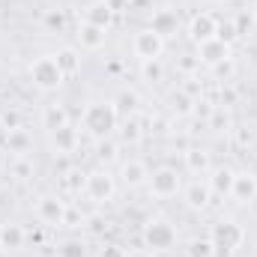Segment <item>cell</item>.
Returning <instances> with one entry per match:
<instances>
[{
  "label": "cell",
  "mask_w": 257,
  "mask_h": 257,
  "mask_svg": "<svg viewBox=\"0 0 257 257\" xmlns=\"http://www.w3.org/2000/svg\"><path fill=\"white\" fill-rule=\"evenodd\" d=\"M81 128L90 138H96V141L114 138L117 128H120V114H117L114 99H96V102H90L81 111Z\"/></svg>",
  "instance_id": "1"
},
{
  "label": "cell",
  "mask_w": 257,
  "mask_h": 257,
  "mask_svg": "<svg viewBox=\"0 0 257 257\" xmlns=\"http://www.w3.org/2000/svg\"><path fill=\"white\" fill-rule=\"evenodd\" d=\"M209 239L215 245V257H233L242 245H245V230L239 221L233 218H218L209 227Z\"/></svg>",
  "instance_id": "2"
},
{
  "label": "cell",
  "mask_w": 257,
  "mask_h": 257,
  "mask_svg": "<svg viewBox=\"0 0 257 257\" xmlns=\"http://www.w3.org/2000/svg\"><path fill=\"white\" fill-rule=\"evenodd\" d=\"M27 75H30V84H33L36 90H42V93L60 90L63 81H66L63 69L57 66L54 54H39V57H33L30 66H27Z\"/></svg>",
  "instance_id": "3"
},
{
  "label": "cell",
  "mask_w": 257,
  "mask_h": 257,
  "mask_svg": "<svg viewBox=\"0 0 257 257\" xmlns=\"http://www.w3.org/2000/svg\"><path fill=\"white\" fill-rule=\"evenodd\" d=\"M144 245H147V251H171L174 245H177V227L168 221V218H150L147 224H144Z\"/></svg>",
  "instance_id": "4"
},
{
  "label": "cell",
  "mask_w": 257,
  "mask_h": 257,
  "mask_svg": "<svg viewBox=\"0 0 257 257\" xmlns=\"http://www.w3.org/2000/svg\"><path fill=\"white\" fill-rule=\"evenodd\" d=\"M147 189H150L153 197H159V200L177 197V194L183 192V174H180L177 168H171V165H159L156 171H150Z\"/></svg>",
  "instance_id": "5"
},
{
  "label": "cell",
  "mask_w": 257,
  "mask_h": 257,
  "mask_svg": "<svg viewBox=\"0 0 257 257\" xmlns=\"http://www.w3.org/2000/svg\"><path fill=\"white\" fill-rule=\"evenodd\" d=\"M84 194L93 200V203H108V200H114V194H117V180H114V174L108 171V168H93V171H87V180H84Z\"/></svg>",
  "instance_id": "6"
},
{
  "label": "cell",
  "mask_w": 257,
  "mask_h": 257,
  "mask_svg": "<svg viewBox=\"0 0 257 257\" xmlns=\"http://www.w3.org/2000/svg\"><path fill=\"white\" fill-rule=\"evenodd\" d=\"M162 51H165V39L159 33H153L150 27H141L135 36H132V54L144 63V60H162Z\"/></svg>",
  "instance_id": "7"
},
{
  "label": "cell",
  "mask_w": 257,
  "mask_h": 257,
  "mask_svg": "<svg viewBox=\"0 0 257 257\" xmlns=\"http://www.w3.org/2000/svg\"><path fill=\"white\" fill-rule=\"evenodd\" d=\"M66 209H69V203H66L63 197H57V194H45V197H39L36 206H33L36 218H39L45 227H63Z\"/></svg>",
  "instance_id": "8"
},
{
  "label": "cell",
  "mask_w": 257,
  "mask_h": 257,
  "mask_svg": "<svg viewBox=\"0 0 257 257\" xmlns=\"http://www.w3.org/2000/svg\"><path fill=\"white\" fill-rule=\"evenodd\" d=\"M230 54H233V48L224 45L221 39H209V42L197 45V63L209 66V69H218L221 63H230Z\"/></svg>",
  "instance_id": "9"
},
{
  "label": "cell",
  "mask_w": 257,
  "mask_h": 257,
  "mask_svg": "<svg viewBox=\"0 0 257 257\" xmlns=\"http://www.w3.org/2000/svg\"><path fill=\"white\" fill-rule=\"evenodd\" d=\"M215 30H218V18L212 12H197L189 21V39L194 45H203V42L215 39Z\"/></svg>",
  "instance_id": "10"
},
{
  "label": "cell",
  "mask_w": 257,
  "mask_h": 257,
  "mask_svg": "<svg viewBox=\"0 0 257 257\" xmlns=\"http://www.w3.org/2000/svg\"><path fill=\"white\" fill-rule=\"evenodd\" d=\"M150 30H153V33H159V36L168 42V39H171V36H177V30H180V12H177V9H171V6L156 9V12H153V18H150Z\"/></svg>",
  "instance_id": "11"
},
{
  "label": "cell",
  "mask_w": 257,
  "mask_h": 257,
  "mask_svg": "<svg viewBox=\"0 0 257 257\" xmlns=\"http://www.w3.org/2000/svg\"><path fill=\"white\" fill-rule=\"evenodd\" d=\"M183 200H186V206L194 209V212H203V209H209V203H212V189H209V183L206 180H192L189 186H183Z\"/></svg>",
  "instance_id": "12"
},
{
  "label": "cell",
  "mask_w": 257,
  "mask_h": 257,
  "mask_svg": "<svg viewBox=\"0 0 257 257\" xmlns=\"http://www.w3.org/2000/svg\"><path fill=\"white\" fill-rule=\"evenodd\" d=\"M48 144H51V150L57 156H72L78 150V144H81V135H78V128L72 123H66V126L48 132Z\"/></svg>",
  "instance_id": "13"
},
{
  "label": "cell",
  "mask_w": 257,
  "mask_h": 257,
  "mask_svg": "<svg viewBox=\"0 0 257 257\" xmlns=\"http://www.w3.org/2000/svg\"><path fill=\"white\" fill-rule=\"evenodd\" d=\"M120 183L123 189H141L150 183V168L141 159H126L120 162Z\"/></svg>",
  "instance_id": "14"
},
{
  "label": "cell",
  "mask_w": 257,
  "mask_h": 257,
  "mask_svg": "<svg viewBox=\"0 0 257 257\" xmlns=\"http://www.w3.org/2000/svg\"><path fill=\"white\" fill-rule=\"evenodd\" d=\"M230 197L239 203V206H248L257 200V177L251 171H236V180H233V189Z\"/></svg>",
  "instance_id": "15"
},
{
  "label": "cell",
  "mask_w": 257,
  "mask_h": 257,
  "mask_svg": "<svg viewBox=\"0 0 257 257\" xmlns=\"http://www.w3.org/2000/svg\"><path fill=\"white\" fill-rule=\"evenodd\" d=\"M183 165L192 177H206L212 171V156L203 147H186L183 150Z\"/></svg>",
  "instance_id": "16"
},
{
  "label": "cell",
  "mask_w": 257,
  "mask_h": 257,
  "mask_svg": "<svg viewBox=\"0 0 257 257\" xmlns=\"http://www.w3.org/2000/svg\"><path fill=\"white\" fill-rule=\"evenodd\" d=\"M75 39H78V45H81L84 51H99V48H105V42H108V30L81 21L78 30H75Z\"/></svg>",
  "instance_id": "17"
},
{
  "label": "cell",
  "mask_w": 257,
  "mask_h": 257,
  "mask_svg": "<svg viewBox=\"0 0 257 257\" xmlns=\"http://www.w3.org/2000/svg\"><path fill=\"white\" fill-rule=\"evenodd\" d=\"M84 21H87V24H96V27H102V30H111L114 21H117V12H114L105 0H93V3L84 9Z\"/></svg>",
  "instance_id": "18"
},
{
  "label": "cell",
  "mask_w": 257,
  "mask_h": 257,
  "mask_svg": "<svg viewBox=\"0 0 257 257\" xmlns=\"http://www.w3.org/2000/svg\"><path fill=\"white\" fill-rule=\"evenodd\" d=\"M233 180H236V171H233V168H227V165L212 168V171H209V177H206V183H209L212 194H221V197H230Z\"/></svg>",
  "instance_id": "19"
},
{
  "label": "cell",
  "mask_w": 257,
  "mask_h": 257,
  "mask_svg": "<svg viewBox=\"0 0 257 257\" xmlns=\"http://www.w3.org/2000/svg\"><path fill=\"white\" fill-rule=\"evenodd\" d=\"M3 141H6V153H12V159L15 156H27L33 150V138H30L27 128H12V132L3 135Z\"/></svg>",
  "instance_id": "20"
},
{
  "label": "cell",
  "mask_w": 257,
  "mask_h": 257,
  "mask_svg": "<svg viewBox=\"0 0 257 257\" xmlns=\"http://www.w3.org/2000/svg\"><path fill=\"white\" fill-rule=\"evenodd\" d=\"M120 144H128V147H138L144 138H147V128H144V120L141 117H126L120 120Z\"/></svg>",
  "instance_id": "21"
},
{
  "label": "cell",
  "mask_w": 257,
  "mask_h": 257,
  "mask_svg": "<svg viewBox=\"0 0 257 257\" xmlns=\"http://www.w3.org/2000/svg\"><path fill=\"white\" fill-rule=\"evenodd\" d=\"M27 242V233L21 224H0V248L3 251H21Z\"/></svg>",
  "instance_id": "22"
},
{
  "label": "cell",
  "mask_w": 257,
  "mask_h": 257,
  "mask_svg": "<svg viewBox=\"0 0 257 257\" xmlns=\"http://www.w3.org/2000/svg\"><path fill=\"white\" fill-rule=\"evenodd\" d=\"M114 105H117V114H120V120H126V117H141V96L135 93V90H120V96L114 99Z\"/></svg>",
  "instance_id": "23"
},
{
  "label": "cell",
  "mask_w": 257,
  "mask_h": 257,
  "mask_svg": "<svg viewBox=\"0 0 257 257\" xmlns=\"http://www.w3.org/2000/svg\"><path fill=\"white\" fill-rule=\"evenodd\" d=\"M9 177H12L15 183H30V180L36 177V162H33L30 156H15V159L9 162Z\"/></svg>",
  "instance_id": "24"
},
{
  "label": "cell",
  "mask_w": 257,
  "mask_h": 257,
  "mask_svg": "<svg viewBox=\"0 0 257 257\" xmlns=\"http://www.w3.org/2000/svg\"><path fill=\"white\" fill-rule=\"evenodd\" d=\"M66 123H72V120H69L66 105L51 102V105H45V108H42V126H45V132H54V128L66 126Z\"/></svg>",
  "instance_id": "25"
},
{
  "label": "cell",
  "mask_w": 257,
  "mask_h": 257,
  "mask_svg": "<svg viewBox=\"0 0 257 257\" xmlns=\"http://www.w3.org/2000/svg\"><path fill=\"white\" fill-rule=\"evenodd\" d=\"M54 60H57L60 69H63L66 78H75V75L81 72V51H78V48H72V45L60 48V51L54 54Z\"/></svg>",
  "instance_id": "26"
},
{
  "label": "cell",
  "mask_w": 257,
  "mask_h": 257,
  "mask_svg": "<svg viewBox=\"0 0 257 257\" xmlns=\"http://www.w3.org/2000/svg\"><path fill=\"white\" fill-rule=\"evenodd\" d=\"M194 102H197V99H192L186 90H174V93L168 96V108H171L174 117H192L194 114Z\"/></svg>",
  "instance_id": "27"
},
{
  "label": "cell",
  "mask_w": 257,
  "mask_h": 257,
  "mask_svg": "<svg viewBox=\"0 0 257 257\" xmlns=\"http://www.w3.org/2000/svg\"><path fill=\"white\" fill-rule=\"evenodd\" d=\"M96 159H99V165H102V168H108V165L120 162V141H114V138L99 141V147H96Z\"/></svg>",
  "instance_id": "28"
},
{
  "label": "cell",
  "mask_w": 257,
  "mask_h": 257,
  "mask_svg": "<svg viewBox=\"0 0 257 257\" xmlns=\"http://www.w3.org/2000/svg\"><path fill=\"white\" fill-rule=\"evenodd\" d=\"M69 27V18H66L63 9H45L42 12V30L45 33H63Z\"/></svg>",
  "instance_id": "29"
},
{
  "label": "cell",
  "mask_w": 257,
  "mask_h": 257,
  "mask_svg": "<svg viewBox=\"0 0 257 257\" xmlns=\"http://www.w3.org/2000/svg\"><path fill=\"white\" fill-rule=\"evenodd\" d=\"M186 257H215V245L209 236H194L186 245Z\"/></svg>",
  "instance_id": "30"
},
{
  "label": "cell",
  "mask_w": 257,
  "mask_h": 257,
  "mask_svg": "<svg viewBox=\"0 0 257 257\" xmlns=\"http://www.w3.org/2000/svg\"><path fill=\"white\" fill-rule=\"evenodd\" d=\"M84 180H87V174H84V171H78V168L66 171L63 177H60V183H63V192H66V194H81V192H84Z\"/></svg>",
  "instance_id": "31"
},
{
  "label": "cell",
  "mask_w": 257,
  "mask_h": 257,
  "mask_svg": "<svg viewBox=\"0 0 257 257\" xmlns=\"http://www.w3.org/2000/svg\"><path fill=\"white\" fill-rule=\"evenodd\" d=\"M141 78L147 84H162L165 81V63L162 60H144L141 63Z\"/></svg>",
  "instance_id": "32"
},
{
  "label": "cell",
  "mask_w": 257,
  "mask_h": 257,
  "mask_svg": "<svg viewBox=\"0 0 257 257\" xmlns=\"http://www.w3.org/2000/svg\"><path fill=\"white\" fill-rule=\"evenodd\" d=\"M215 39H221L224 45H236L242 36H239V30H236V24H233V18H227V21H218V30H215Z\"/></svg>",
  "instance_id": "33"
},
{
  "label": "cell",
  "mask_w": 257,
  "mask_h": 257,
  "mask_svg": "<svg viewBox=\"0 0 257 257\" xmlns=\"http://www.w3.org/2000/svg\"><path fill=\"white\" fill-rule=\"evenodd\" d=\"M0 128H3V135L12 132V128H24V114H21L18 108L3 111V114H0Z\"/></svg>",
  "instance_id": "34"
},
{
  "label": "cell",
  "mask_w": 257,
  "mask_h": 257,
  "mask_svg": "<svg viewBox=\"0 0 257 257\" xmlns=\"http://www.w3.org/2000/svg\"><path fill=\"white\" fill-rule=\"evenodd\" d=\"M254 12H251V9H245V12H239V15H236V18H233V24H236V30H239V36H245V33H248V30H251V27H254Z\"/></svg>",
  "instance_id": "35"
},
{
  "label": "cell",
  "mask_w": 257,
  "mask_h": 257,
  "mask_svg": "<svg viewBox=\"0 0 257 257\" xmlns=\"http://www.w3.org/2000/svg\"><path fill=\"white\" fill-rule=\"evenodd\" d=\"M209 126L215 128V132H227V126H230V117H227V111L215 105V111H212V117H209Z\"/></svg>",
  "instance_id": "36"
},
{
  "label": "cell",
  "mask_w": 257,
  "mask_h": 257,
  "mask_svg": "<svg viewBox=\"0 0 257 257\" xmlns=\"http://www.w3.org/2000/svg\"><path fill=\"white\" fill-rule=\"evenodd\" d=\"M57 254H60V257H84V254H87V248H84V242L69 239V242L60 245V251H57Z\"/></svg>",
  "instance_id": "37"
},
{
  "label": "cell",
  "mask_w": 257,
  "mask_h": 257,
  "mask_svg": "<svg viewBox=\"0 0 257 257\" xmlns=\"http://www.w3.org/2000/svg\"><path fill=\"white\" fill-rule=\"evenodd\" d=\"M84 221H87V215H84L78 206H69V209H66L63 227H84Z\"/></svg>",
  "instance_id": "38"
},
{
  "label": "cell",
  "mask_w": 257,
  "mask_h": 257,
  "mask_svg": "<svg viewBox=\"0 0 257 257\" xmlns=\"http://www.w3.org/2000/svg\"><path fill=\"white\" fill-rule=\"evenodd\" d=\"M180 90H186L192 99H200V96H203V84H200L197 78H186V84H183Z\"/></svg>",
  "instance_id": "39"
},
{
  "label": "cell",
  "mask_w": 257,
  "mask_h": 257,
  "mask_svg": "<svg viewBox=\"0 0 257 257\" xmlns=\"http://www.w3.org/2000/svg\"><path fill=\"white\" fill-rule=\"evenodd\" d=\"M212 111H215V105H209V102H203V99L194 102V114H197V117H206V120H209Z\"/></svg>",
  "instance_id": "40"
},
{
  "label": "cell",
  "mask_w": 257,
  "mask_h": 257,
  "mask_svg": "<svg viewBox=\"0 0 257 257\" xmlns=\"http://www.w3.org/2000/svg\"><path fill=\"white\" fill-rule=\"evenodd\" d=\"M99 257H126V248L123 245H105L99 251Z\"/></svg>",
  "instance_id": "41"
},
{
  "label": "cell",
  "mask_w": 257,
  "mask_h": 257,
  "mask_svg": "<svg viewBox=\"0 0 257 257\" xmlns=\"http://www.w3.org/2000/svg\"><path fill=\"white\" fill-rule=\"evenodd\" d=\"M105 3H108L114 12H123V9H128V3H132V0H105Z\"/></svg>",
  "instance_id": "42"
},
{
  "label": "cell",
  "mask_w": 257,
  "mask_h": 257,
  "mask_svg": "<svg viewBox=\"0 0 257 257\" xmlns=\"http://www.w3.org/2000/svg\"><path fill=\"white\" fill-rule=\"evenodd\" d=\"M126 257H156V254L147 251V248H135V251H126Z\"/></svg>",
  "instance_id": "43"
},
{
  "label": "cell",
  "mask_w": 257,
  "mask_h": 257,
  "mask_svg": "<svg viewBox=\"0 0 257 257\" xmlns=\"http://www.w3.org/2000/svg\"><path fill=\"white\" fill-rule=\"evenodd\" d=\"M236 135H239V144H242V147H245V144H251V132H245V128H239Z\"/></svg>",
  "instance_id": "44"
},
{
  "label": "cell",
  "mask_w": 257,
  "mask_h": 257,
  "mask_svg": "<svg viewBox=\"0 0 257 257\" xmlns=\"http://www.w3.org/2000/svg\"><path fill=\"white\" fill-rule=\"evenodd\" d=\"M6 168V150H0V171Z\"/></svg>",
  "instance_id": "45"
},
{
  "label": "cell",
  "mask_w": 257,
  "mask_h": 257,
  "mask_svg": "<svg viewBox=\"0 0 257 257\" xmlns=\"http://www.w3.org/2000/svg\"><path fill=\"white\" fill-rule=\"evenodd\" d=\"M251 12H254V15H257V0H254V6H251Z\"/></svg>",
  "instance_id": "46"
}]
</instances>
